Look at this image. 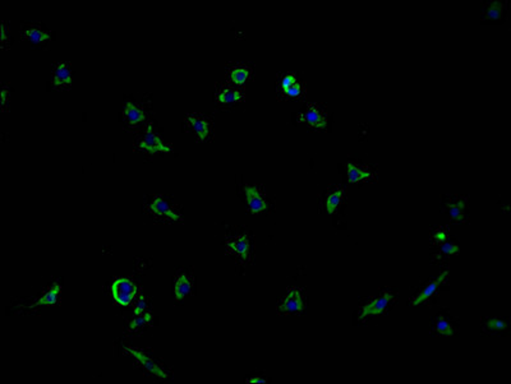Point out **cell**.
Wrapping results in <instances>:
<instances>
[{
    "label": "cell",
    "mask_w": 511,
    "mask_h": 384,
    "mask_svg": "<svg viewBox=\"0 0 511 384\" xmlns=\"http://www.w3.org/2000/svg\"><path fill=\"white\" fill-rule=\"evenodd\" d=\"M298 121L312 130H324L327 125L325 110L318 103H309L306 110L298 115Z\"/></svg>",
    "instance_id": "cell-1"
},
{
    "label": "cell",
    "mask_w": 511,
    "mask_h": 384,
    "mask_svg": "<svg viewBox=\"0 0 511 384\" xmlns=\"http://www.w3.org/2000/svg\"><path fill=\"white\" fill-rule=\"evenodd\" d=\"M112 294L115 303L128 307L137 294V286L128 279H118L112 285Z\"/></svg>",
    "instance_id": "cell-2"
},
{
    "label": "cell",
    "mask_w": 511,
    "mask_h": 384,
    "mask_svg": "<svg viewBox=\"0 0 511 384\" xmlns=\"http://www.w3.org/2000/svg\"><path fill=\"white\" fill-rule=\"evenodd\" d=\"M137 148L142 151H147L148 153H157V152H172V148L166 146L165 143L161 141V138L157 134H155L152 130V124H148L147 129H146V134L142 140L137 142Z\"/></svg>",
    "instance_id": "cell-3"
},
{
    "label": "cell",
    "mask_w": 511,
    "mask_h": 384,
    "mask_svg": "<svg viewBox=\"0 0 511 384\" xmlns=\"http://www.w3.org/2000/svg\"><path fill=\"white\" fill-rule=\"evenodd\" d=\"M394 297V295L391 292H382L379 297L372 300L371 303H368L367 305H364L363 309H362L361 315H359V319H364V318L369 317V315H380L384 314L385 310L387 309V307L390 305V301Z\"/></svg>",
    "instance_id": "cell-4"
},
{
    "label": "cell",
    "mask_w": 511,
    "mask_h": 384,
    "mask_svg": "<svg viewBox=\"0 0 511 384\" xmlns=\"http://www.w3.org/2000/svg\"><path fill=\"white\" fill-rule=\"evenodd\" d=\"M304 309V301L299 289H290L283 301L279 305V312L281 314L286 313H302Z\"/></svg>",
    "instance_id": "cell-5"
},
{
    "label": "cell",
    "mask_w": 511,
    "mask_h": 384,
    "mask_svg": "<svg viewBox=\"0 0 511 384\" xmlns=\"http://www.w3.org/2000/svg\"><path fill=\"white\" fill-rule=\"evenodd\" d=\"M148 211H150V213H152L153 216L157 217V218L172 220V221L174 222L182 221V217H180L178 213H175L174 211H172V208L169 207V204L166 203L165 199L161 198L160 196H156L155 198L152 199V202L148 204Z\"/></svg>",
    "instance_id": "cell-6"
},
{
    "label": "cell",
    "mask_w": 511,
    "mask_h": 384,
    "mask_svg": "<svg viewBox=\"0 0 511 384\" xmlns=\"http://www.w3.org/2000/svg\"><path fill=\"white\" fill-rule=\"evenodd\" d=\"M124 351L125 352L129 353L130 356H133V358H135L136 360H137L138 363H140L141 365L143 366V369H145L146 371H148V373L153 374V375L158 376V378H161V379L168 378V375H166V374L164 373L163 370H161L160 366H157V364L153 363V361L151 360V359L148 358L147 355H145L143 352H141V351H138V350H135V348H132V347H125Z\"/></svg>",
    "instance_id": "cell-7"
},
{
    "label": "cell",
    "mask_w": 511,
    "mask_h": 384,
    "mask_svg": "<svg viewBox=\"0 0 511 384\" xmlns=\"http://www.w3.org/2000/svg\"><path fill=\"white\" fill-rule=\"evenodd\" d=\"M187 123L195 130V133L200 138L201 142H205L208 133H210V123H208L207 119L203 115H201V114L192 113L187 115Z\"/></svg>",
    "instance_id": "cell-8"
},
{
    "label": "cell",
    "mask_w": 511,
    "mask_h": 384,
    "mask_svg": "<svg viewBox=\"0 0 511 384\" xmlns=\"http://www.w3.org/2000/svg\"><path fill=\"white\" fill-rule=\"evenodd\" d=\"M244 191H246L247 201H248L249 211L253 214H257L260 212L266 209V202L261 196V191L258 190L257 186H244Z\"/></svg>",
    "instance_id": "cell-9"
},
{
    "label": "cell",
    "mask_w": 511,
    "mask_h": 384,
    "mask_svg": "<svg viewBox=\"0 0 511 384\" xmlns=\"http://www.w3.org/2000/svg\"><path fill=\"white\" fill-rule=\"evenodd\" d=\"M243 100V93L236 86H224L216 93V101L223 105L240 102Z\"/></svg>",
    "instance_id": "cell-10"
},
{
    "label": "cell",
    "mask_w": 511,
    "mask_h": 384,
    "mask_svg": "<svg viewBox=\"0 0 511 384\" xmlns=\"http://www.w3.org/2000/svg\"><path fill=\"white\" fill-rule=\"evenodd\" d=\"M54 86L57 88L69 87L72 83V75H70L69 67L67 63L60 62L54 68Z\"/></svg>",
    "instance_id": "cell-11"
},
{
    "label": "cell",
    "mask_w": 511,
    "mask_h": 384,
    "mask_svg": "<svg viewBox=\"0 0 511 384\" xmlns=\"http://www.w3.org/2000/svg\"><path fill=\"white\" fill-rule=\"evenodd\" d=\"M447 275H449V272L447 271H445V272H442L441 275H440V277L439 279L436 280V281H434V282H431V284L428 285V286L425 287L424 290H423L420 294H418L417 296L414 297V299L412 300V307H417V305H419L420 303H423V301H425L427 299H429V297L432 296V295L436 292V290L439 289V286H441L442 285V282L445 281V279L447 277Z\"/></svg>",
    "instance_id": "cell-12"
},
{
    "label": "cell",
    "mask_w": 511,
    "mask_h": 384,
    "mask_svg": "<svg viewBox=\"0 0 511 384\" xmlns=\"http://www.w3.org/2000/svg\"><path fill=\"white\" fill-rule=\"evenodd\" d=\"M229 252L238 254L240 258L247 259L249 255V240L247 236H238L226 241Z\"/></svg>",
    "instance_id": "cell-13"
},
{
    "label": "cell",
    "mask_w": 511,
    "mask_h": 384,
    "mask_svg": "<svg viewBox=\"0 0 511 384\" xmlns=\"http://www.w3.org/2000/svg\"><path fill=\"white\" fill-rule=\"evenodd\" d=\"M59 290H60L59 284H58V282H55V284L52 285V286L50 287V289L47 290V291L45 292L44 295H42V297H40V299L37 300V301L35 303L34 305H31V308H37V307H41V305H49V307H51V305H57Z\"/></svg>",
    "instance_id": "cell-14"
},
{
    "label": "cell",
    "mask_w": 511,
    "mask_h": 384,
    "mask_svg": "<svg viewBox=\"0 0 511 384\" xmlns=\"http://www.w3.org/2000/svg\"><path fill=\"white\" fill-rule=\"evenodd\" d=\"M124 116L125 120H127L128 124H130V125H137L138 123L145 120V114H143V111L141 110L138 106L133 105L132 102L125 103Z\"/></svg>",
    "instance_id": "cell-15"
},
{
    "label": "cell",
    "mask_w": 511,
    "mask_h": 384,
    "mask_svg": "<svg viewBox=\"0 0 511 384\" xmlns=\"http://www.w3.org/2000/svg\"><path fill=\"white\" fill-rule=\"evenodd\" d=\"M191 289H192V284L188 280V277L185 275H180L177 279V282H175V287H174V296L177 301H180V300L184 299L188 294L191 292Z\"/></svg>",
    "instance_id": "cell-16"
},
{
    "label": "cell",
    "mask_w": 511,
    "mask_h": 384,
    "mask_svg": "<svg viewBox=\"0 0 511 384\" xmlns=\"http://www.w3.org/2000/svg\"><path fill=\"white\" fill-rule=\"evenodd\" d=\"M21 36L23 37L24 40H30V41L32 42H41L49 39L50 34L49 32L37 29V27H30V29L22 30Z\"/></svg>",
    "instance_id": "cell-17"
},
{
    "label": "cell",
    "mask_w": 511,
    "mask_h": 384,
    "mask_svg": "<svg viewBox=\"0 0 511 384\" xmlns=\"http://www.w3.org/2000/svg\"><path fill=\"white\" fill-rule=\"evenodd\" d=\"M348 180L349 183H358L361 180H366V179L371 178V173L368 170H363V169L358 168L354 163L348 162Z\"/></svg>",
    "instance_id": "cell-18"
},
{
    "label": "cell",
    "mask_w": 511,
    "mask_h": 384,
    "mask_svg": "<svg viewBox=\"0 0 511 384\" xmlns=\"http://www.w3.org/2000/svg\"><path fill=\"white\" fill-rule=\"evenodd\" d=\"M251 74V69L248 67H234L229 70V77L234 83V86H240L248 79Z\"/></svg>",
    "instance_id": "cell-19"
},
{
    "label": "cell",
    "mask_w": 511,
    "mask_h": 384,
    "mask_svg": "<svg viewBox=\"0 0 511 384\" xmlns=\"http://www.w3.org/2000/svg\"><path fill=\"white\" fill-rule=\"evenodd\" d=\"M343 194L344 190L343 188H340V186L335 188L334 190L330 193V196L327 197L326 199V209L329 213H334L335 209L337 208V206H339L341 199H343Z\"/></svg>",
    "instance_id": "cell-20"
},
{
    "label": "cell",
    "mask_w": 511,
    "mask_h": 384,
    "mask_svg": "<svg viewBox=\"0 0 511 384\" xmlns=\"http://www.w3.org/2000/svg\"><path fill=\"white\" fill-rule=\"evenodd\" d=\"M434 327L439 335L446 336V337H450V336L454 335V331H452L451 324H450V323L447 322L446 318H444V317H437Z\"/></svg>",
    "instance_id": "cell-21"
},
{
    "label": "cell",
    "mask_w": 511,
    "mask_h": 384,
    "mask_svg": "<svg viewBox=\"0 0 511 384\" xmlns=\"http://www.w3.org/2000/svg\"><path fill=\"white\" fill-rule=\"evenodd\" d=\"M447 207H449L452 220L455 222H462L463 218H464V212H463V209H464V202H450V203H447Z\"/></svg>",
    "instance_id": "cell-22"
},
{
    "label": "cell",
    "mask_w": 511,
    "mask_h": 384,
    "mask_svg": "<svg viewBox=\"0 0 511 384\" xmlns=\"http://www.w3.org/2000/svg\"><path fill=\"white\" fill-rule=\"evenodd\" d=\"M151 319H152V315H151L150 313H145V314L142 315H137V318H135V319L129 323V325H128V331H129V332H135V331L140 330V328L145 327V325H148L150 324Z\"/></svg>",
    "instance_id": "cell-23"
},
{
    "label": "cell",
    "mask_w": 511,
    "mask_h": 384,
    "mask_svg": "<svg viewBox=\"0 0 511 384\" xmlns=\"http://www.w3.org/2000/svg\"><path fill=\"white\" fill-rule=\"evenodd\" d=\"M283 92V95L285 96V97H289V98H294V97H299V96L303 93V87H302V85L301 83L297 80L294 85H291L290 87H288V88H285V90H283L281 91Z\"/></svg>",
    "instance_id": "cell-24"
},
{
    "label": "cell",
    "mask_w": 511,
    "mask_h": 384,
    "mask_svg": "<svg viewBox=\"0 0 511 384\" xmlns=\"http://www.w3.org/2000/svg\"><path fill=\"white\" fill-rule=\"evenodd\" d=\"M501 14H502V4H501V2H492V3L490 4V7L487 8V17L488 18H492V19H498L501 17Z\"/></svg>",
    "instance_id": "cell-25"
},
{
    "label": "cell",
    "mask_w": 511,
    "mask_h": 384,
    "mask_svg": "<svg viewBox=\"0 0 511 384\" xmlns=\"http://www.w3.org/2000/svg\"><path fill=\"white\" fill-rule=\"evenodd\" d=\"M440 250H441V253H444V254H446V255H451V254H458L459 253V248H458V245H455V244H452V242H450V241H442V242H440Z\"/></svg>",
    "instance_id": "cell-26"
},
{
    "label": "cell",
    "mask_w": 511,
    "mask_h": 384,
    "mask_svg": "<svg viewBox=\"0 0 511 384\" xmlns=\"http://www.w3.org/2000/svg\"><path fill=\"white\" fill-rule=\"evenodd\" d=\"M297 82V78H295V75L294 74H285L284 75L283 78H281V80H280V90L283 91V90H285V88H288V87H290L291 85H294V83Z\"/></svg>",
    "instance_id": "cell-27"
},
{
    "label": "cell",
    "mask_w": 511,
    "mask_h": 384,
    "mask_svg": "<svg viewBox=\"0 0 511 384\" xmlns=\"http://www.w3.org/2000/svg\"><path fill=\"white\" fill-rule=\"evenodd\" d=\"M447 236H449V234H447V230L444 229V227H440V229L435 230L434 234H432V239L436 240L437 242L446 241Z\"/></svg>",
    "instance_id": "cell-28"
},
{
    "label": "cell",
    "mask_w": 511,
    "mask_h": 384,
    "mask_svg": "<svg viewBox=\"0 0 511 384\" xmlns=\"http://www.w3.org/2000/svg\"><path fill=\"white\" fill-rule=\"evenodd\" d=\"M486 327L488 330H503V328H506V323L498 319V318H493V319H490L486 323Z\"/></svg>",
    "instance_id": "cell-29"
},
{
    "label": "cell",
    "mask_w": 511,
    "mask_h": 384,
    "mask_svg": "<svg viewBox=\"0 0 511 384\" xmlns=\"http://www.w3.org/2000/svg\"><path fill=\"white\" fill-rule=\"evenodd\" d=\"M146 308H147V303H146L145 296H143V294H140V297H138L137 304H136V308H135V315L143 314V312L146 310Z\"/></svg>",
    "instance_id": "cell-30"
},
{
    "label": "cell",
    "mask_w": 511,
    "mask_h": 384,
    "mask_svg": "<svg viewBox=\"0 0 511 384\" xmlns=\"http://www.w3.org/2000/svg\"><path fill=\"white\" fill-rule=\"evenodd\" d=\"M247 383H266V379L265 378H258V376H256V378L248 379V380H247Z\"/></svg>",
    "instance_id": "cell-31"
},
{
    "label": "cell",
    "mask_w": 511,
    "mask_h": 384,
    "mask_svg": "<svg viewBox=\"0 0 511 384\" xmlns=\"http://www.w3.org/2000/svg\"><path fill=\"white\" fill-rule=\"evenodd\" d=\"M0 31H2V40H3V42H6L7 41V27H6V23H2V27H0Z\"/></svg>",
    "instance_id": "cell-32"
},
{
    "label": "cell",
    "mask_w": 511,
    "mask_h": 384,
    "mask_svg": "<svg viewBox=\"0 0 511 384\" xmlns=\"http://www.w3.org/2000/svg\"><path fill=\"white\" fill-rule=\"evenodd\" d=\"M2 101H3V105L7 102V90H3L2 92Z\"/></svg>",
    "instance_id": "cell-33"
}]
</instances>
